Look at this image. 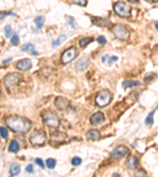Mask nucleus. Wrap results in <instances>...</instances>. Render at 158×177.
<instances>
[{"mask_svg": "<svg viewBox=\"0 0 158 177\" xmlns=\"http://www.w3.org/2000/svg\"><path fill=\"white\" fill-rule=\"evenodd\" d=\"M126 166L130 169H135L138 167V160L136 158V157H134V156H130V157L127 158L126 161Z\"/></svg>", "mask_w": 158, "mask_h": 177, "instance_id": "dca6fc26", "label": "nucleus"}, {"mask_svg": "<svg viewBox=\"0 0 158 177\" xmlns=\"http://www.w3.org/2000/svg\"><path fill=\"white\" fill-rule=\"evenodd\" d=\"M85 136H86L87 139L89 140H97L100 138V132L97 129H91L88 131Z\"/></svg>", "mask_w": 158, "mask_h": 177, "instance_id": "2eb2a0df", "label": "nucleus"}, {"mask_svg": "<svg viewBox=\"0 0 158 177\" xmlns=\"http://www.w3.org/2000/svg\"><path fill=\"white\" fill-rule=\"evenodd\" d=\"M21 167L18 164H12L10 167V173L12 176L17 175L20 173Z\"/></svg>", "mask_w": 158, "mask_h": 177, "instance_id": "4be33fe9", "label": "nucleus"}, {"mask_svg": "<svg viewBox=\"0 0 158 177\" xmlns=\"http://www.w3.org/2000/svg\"><path fill=\"white\" fill-rule=\"evenodd\" d=\"M4 32H5V35L7 38H10L11 36L12 33H13V30L10 25H7V26L4 28Z\"/></svg>", "mask_w": 158, "mask_h": 177, "instance_id": "7c9ffc66", "label": "nucleus"}, {"mask_svg": "<svg viewBox=\"0 0 158 177\" xmlns=\"http://www.w3.org/2000/svg\"><path fill=\"white\" fill-rule=\"evenodd\" d=\"M16 16V14L13 13L12 12H0V20H3V19L5 18L7 16Z\"/></svg>", "mask_w": 158, "mask_h": 177, "instance_id": "473e14b6", "label": "nucleus"}, {"mask_svg": "<svg viewBox=\"0 0 158 177\" xmlns=\"http://www.w3.org/2000/svg\"><path fill=\"white\" fill-rule=\"evenodd\" d=\"M141 84V82L138 80H125L123 82V88H133V87L139 86Z\"/></svg>", "mask_w": 158, "mask_h": 177, "instance_id": "aec40b11", "label": "nucleus"}, {"mask_svg": "<svg viewBox=\"0 0 158 177\" xmlns=\"http://www.w3.org/2000/svg\"><path fill=\"white\" fill-rule=\"evenodd\" d=\"M20 150V146H19L18 142L16 140H12L10 142V145H9L8 151L11 153H14V154H17L18 152Z\"/></svg>", "mask_w": 158, "mask_h": 177, "instance_id": "6ab92c4d", "label": "nucleus"}, {"mask_svg": "<svg viewBox=\"0 0 158 177\" xmlns=\"http://www.w3.org/2000/svg\"><path fill=\"white\" fill-rule=\"evenodd\" d=\"M127 1L133 4H138L139 2V0H127Z\"/></svg>", "mask_w": 158, "mask_h": 177, "instance_id": "4c0bfd02", "label": "nucleus"}, {"mask_svg": "<svg viewBox=\"0 0 158 177\" xmlns=\"http://www.w3.org/2000/svg\"><path fill=\"white\" fill-rule=\"evenodd\" d=\"M155 28H156V30L157 31V22H156V23H155Z\"/></svg>", "mask_w": 158, "mask_h": 177, "instance_id": "a19ab883", "label": "nucleus"}, {"mask_svg": "<svg viewBox=\"0 0 158 177\" xmlns=\"http://www.w3.org/2000/svg\"><path fill=\"white\" fill-rule=\"evenodd\" d=\"M25 170H26L27 172H28V173H32V172H33V165L32 164L28 165L26 166V168H25Z\"/></svg>", "mask_w": 158, "mask_h": 177, "instance_id": "e433bc0d", "label": "nucleus"}, {"mask_svg": "<svg viewBox=\"0 0 158 177\" xmlns=\"http://www.w3.org/2000/svg\"><path fill=\"white\" fill-rule=\"evenodd\" d=\"M93 41V37H84V38H82L80 40H79V44H80V46H82V48H84Z\"/></svg>", "mask_w": 158, "mask_h": 177, "instance_id": "5701e85b", "label": "nucleus"}, {"mask_svg": "<svg viewBox=\"0 0 158 177\" xmlns=\"http://www.w3.org/2000/svg\"><path fill=\"white\" fill-rule=\"evenodd\" d=\"M119 58L117 56H115V55H112V56H109L108 55H103L101 58V61L103 63L108 62V65H111L112 63H114L115 61H118Z\"/></svg>", "mask_w": 158, "mask_h": 177, "instance_id": "a211bd4d", "label": "nucleus"}, {"mask_svg": "<svg viewBox=\"0 0 158 177\" xmlns=\"http://www.w3.org/2000/svg\"><path fill=\"white\" fill-rule=\"evenodd\" d=\"M41 117L43 118V122L48 127H52V128H57L59 126V119L55 112L50 110H46L42 112Z\"/></svg>", "mask_w": 158, "mask_h": 177, "instance_id": "f03ea898", "label": "nucleus"}, {"mask_svg": "<svg viewBox=\"0 0 158 177\" xmlns=\"http://www.w3.org/2000/svg\"><path fill=\"white\" fill-rule=\"evenodd\" d=\"M67 20L68 24L70 25V26L72 28H74V29H77V28H78L76 23H75L74 18L73 17H71V16H67Z\"/></svg>", "mask_w": 158, "mask_h": 177, "instance_id": "c85d7f7f", "label": "nucleus"}, {"mask_svg": "<svg viewBox=\"0 0 158 177\" xmlns=\"http://www.w3.org/2000/svg\"><path fill=\"white\" fill-rule=\"evenodd\" d=\"M90 64V61L88 58L86 57H83V58H80L78 60V62L76 63L75 65V69H77V71L82 72L85 69H86L89 67Z\"/></svg>", "mask_w": 158, "mask_h": 177, "instance_id": "f8f14e48", "label": "nucleus"}, {"mask_svg": "<svg viewBox=\"0 0 158 177\" xmlns=\"http://www.w3.org/2000/svg\"><path fill=\"white\" fill-rule=\"evenodd\" d=\"M71 164L72 165L74 166L80 165L82 164V159H81L79 157L75 156V157H74L73 158L71 159Z\"/></svg>", "mask_w": 158, "mask_h": 177, "instance_id": "c756f323", "label": "nucleus"}, {"mask_svg": "<svg viewBox=\"0 0 158 177\" xmlns=\"http://www.w3.org/2000/svg\"><path fill=\"white\" fill-rule=\"evenodd\" d=\"M12 60H13V58H7V60H4V61H3V64H7V63L10 62V61H12Z\"/></svg>", "mask_w": 158, "mask_h": 177, "instance_id": "58836bf2", "label": "nucleus"}, {"mask_svg": "<svg viewBox=\"0 0 158 177\" xmlns=\"http://www.w3.org/2000/svg\"><path fill=\"white\" fill-rule=\"evenodd\" d=\"M112 33L116 38L122 40H126L130 37V31L126 26L123 25H116L112 27Z\"/></svg>", "mask_w": 158, "mask_h": 177, "instance_id": "39448f33", "label": "nucleus"}, {"mask_svg": "<svg viewBox=\"0 0 158 177\" xmlns=\"http://www.w3.org/2000/svg\"><path fill=\"white\" fill-rule=\"evenodd\" d=\"M112 98V93L108 90H103L97 94L95 98V103L100 107H104L111 103Z\"/></svg>", "mask_w": 158, "mask_h": 177, "instance_id": "7ed1b4c3", "label": "nucleus"}, {"mask_svg": "<svg viewBox=\"0 0 158 177\" xmlns=\"http://www.w3.org/2000/svg\"><path fill=\"white\" fill-rule=\"evenodd\" d=\"M69 105H70L69 100L66 98H63V97H57L55 100V106L59 110L66 109L68 107Z\"/></svg>", "mask_w": 158, "mask_h": 177, "instance_id": "ddd939ff", "label": "nucleus"}, {"mask_svg": "<svg viewBox=\"0 0 158 177\" xmlns=\"http://www.w3.org/2000/svg\"><path fill=\"white\" fill-rule=\"evenodd\" d=\"M154 112H155V110L151 111V112H150L148 114L147 117L145 118V123L146 125L152 126L153 124V123H154V121H153V115H154Z\"/></svg>", "mask_w": 158, "mask_h": 177, "instance_id": "b1692460", "label": "nucleus"}, {"mask_svg": "<svg viewBox=\"0 0 158 177\" xmlns=\"http://www.w3.org/2000/svg\"><path fill=\"white\" fill-rule=\"evenodd\" d=\"M16 67L18 69L21 70V71H28V70L31 69L33 67V63H32L31 60L28 58H24V59L18 61V63L16 64Z\"/></svg>", "mask_w": 158, "mask_h": 177, "instance_id": "9d476101", "label": "nucleus"}, {"mask_svg": "<svg viewBox=\"0 0 158 177\" xmlns=\"http://www.w3.org/2000/svg\"><path fill=\"white\" fill-rule=\"evenodd\" d=\"M67 37L66 35H63H63H60L56 40L52 42V46L53 47H57V46H60L63 42H65L67 40Z\"/></svg>", "mask_w": 158, "mask_h": 177, "instance_id": "412c9836", "label": "nucleus"}, {"mask_svg": "<svg viewBox=\"0 0 158 177\" xmlns=\"http://www.w3.org/2000/svg\"><path fill=\"white\" fill-rule=\"evenodd\" d=\"M72 2L77 4V5L82 6V7H85L87 3L86 0H70Z\"/></svg>", "mask_w": 158, "mask_h": 177, "instance_id": "72a5a7b5", "label": "nucleus"}, {"mask_svg": "<svg viewBox=\"0 0 158 177\" xmlns=\"http://www.w3.org/2000/svg\"><path fill=\"white\" fill-rule=\"evenodd\" d=\"M34 22H35V23L37 24V28L40 29V28L43 27V23H44V18H43V17H41V16H38V17H36Z\"/></svg>", "mask_w": 158, "mask_h": 177, "instance_id": "bb28decb", "label": "nucleus"}, {"mask_svg": "<svg viewBox=\"0 0 158 177\" xmlns=\"http://www.w3.org/2000/svg\"><path fill=\"white\" fill-rule=\"evenodd\" d=\"M0 136L3 139H7L8 137V131L5 127H0Z\"/></svg>", "mask_w": 158, "mask_h": 177, "instance_id": "2f4dec72", "label": "nucleus"}, {"mask_svg": "<svg viewBox=\"0 0 158 177\" xmlns=\"http://www.w3.org/2000/svg\"><path fill=\"white\" fill-rule=\"evenodd\" d=\"M67 138V135L64 134V133H60L58 132L55 135H54V139L52 138V140L55 141V142H60V141H63L64 139Z\"/></svg>", "mask_w": 158, "mask_h": 177, "instance_id": "393cba45", "label": "nucleus"}, {"mask_svg": "<svg viewBox=\"0 0 158 177\" xmlns=\"http://www.w3.org/2000/svg\"><path fill=\"white\" fill-rule=\"evenodd\" d=\"M22 81V76L20 73H13L7 75L4 79V84L7 88L18 86Z\"/></svg>", "mask_w": 158, "mask_h": 177, "instance_id": "20e7f679", "label": "nucleus"}, {"mask_svg": "<svg viewBox=\"0 0 158 177\" xmlns=\"http://www.w3.org/2000/svg\"><path fill=\"white\" fill-rule=\"evenodd\" d=\"M91 22L93 25L99 27H108V25H111L109 19L100 17H92Z\"/></svg>", "mask_w": 158, "mask_h": 177, "instance_id": "9b49d317", "label": "nucleus"}, {"mask_svg": "<svg viewBox=\"0 0 158 177\" xmlns=\"http://www.w3.org/2000/svg\"><path fill=\"white\" fill-rule=\"evenodd\" d=\"M10 43L13 46H18L20 43V38H19V36L18 33H15L13 34V36L11 37L10 39Z\"/></svg>", "mask_w": 158, "mask_h": 177, "instance_id": "a878e982", "label": "nucleus"}, {"mask_svg": "<svg viewBox=\"0 0 158 177\" xmlns=\"http://www.w3.org/2000/svg\"><path fill=\"white\" fill-rule=\"evenodd\" d=\"M114 10L115 13L122 17H129L130 16V12L131 9L130 7L126 5L123 2H117L116 3L114 4Z\"/></svg>", "mask_w": 158, "mask_h": 177, "instance_id": "423d86ee", "label": "nucleus"}, {"mask_svg": "<svg viewBox=\"0 0 158 177\" xmlns=\"http://www.w3.org/2000/svg\"><path fill=\"white\" fill-rule=\"evenodd\" d=\"M78 50L75 46H71V47L68 48L67 50L63 52V55L61 56V61L63 64L66 65L68 64L70 61H73L74 59L76 58V57L78 55Z\"/></svg>", "mask_w": 158, "mask_h": 177, "instance_id": "0eeeda50", "label": "nucleus"}, {"mask_svg": "<svg viewBox=\"0 0 158 177\" xmlns=\"http://www.w3.org/2000/svg\"><path fill=\"white\" fill-rule=\"evenodd\" d=\"M35 163L37 165L40 166V168H42V169L44 168V164H43V160H42L41 158H40V157H37V158L35 159Z\"/></svg>", "mask_w": 158, "mask_h": 177, "instance_id": "c9c22d12", "label": "nucleus"}, {"mask_svg": "<svg viewBox=\"0 0 158 177\" xmlns=\"http://www.w3.org/2000/svg\"><path fill=\"white\" fill-rule=\"evenodd\" d=\"M129 154V149L125 146H119L115 148L111 154V157L112 158L120 159L126 157Z\"/></svg>", "mask_w": 158, "mask_h": 177, "instance_id": "1a4fd4ad", "label": "nucleus"}, {"mask_svg": "<svg viewBox=\"0 0 158 177\" xmlns=\"http://www.w3.org/2000/svg\"><path fill=\"white\" fill-rule=\"evenodd\" d=\"M29 141L33 146H42L46 141V135L41 131H37L30 136Z\"/></svg>", "mask_w": 158, "mask_h": 177, "instance_id": "6e6552de", "label": "nucleus"}, {"mask_svg": "<svg viewBox=\"0 0 158 177\" xmlns=\"http://www.w3.org/2000/svg\"><path fill=\"white\" fill-rule=\"evenodd\" d=\"M46 165L48 169H52L55 167V165H56V160L53 158H48L46 160Z\"/></svg>", "mask_w": 158, "mask_h": 177, "instance_id": "cd10ccee", "label": "nucleus"}, {"mask_svg": "<svg viewBox=\"0 0 158 177\" xmlns=\"http://www.w3.org/2000/svg\"><path fill=\"white\" fill-rule=\"evenodd\" d=\"M104 121V115L101 112H97L93 113L90 117V123L93 125H98Z\"/></svg>", "mask_w": 158, "mask_h": 177, "instance_id": "4468645a", "label": "nucleus"}, {"mask_svg": "<svg viewBox=\"0 0 158 177\" xmlns=\"http://www.w3.org/2000/svg\"><path fill=\"white\" fill-rule=\"evenodd\" d=\"M0 96H1V93H0Z\"/></svg>", "mask_w": 158, "mask_h": 177, "instance_id": "79ce46f5", "label": "nucleus"}, {"mask_svg": "<svg viewBox=\"0 0 158 177\" xmlns=\"http://www.w3.org/2000/svg\"><path fill=\"white\" fill-rule=\"evenodd\" d=\"M6 124L14 132L26 133L31 128V123L20 116H10L6 119Z\"/></svg>", "mask_w": 158, "mask_h": 177, "instance_id": "f257e3e1", "label": "nucleus"}, {"mask_svg": "<svg viewBox=\"0 0 158 177\" xmlns=\"http://www.w3.org/2000/svg\"><path fill=\"white\" fill-rule=\"evenodd\" d=\"M21 49L23 51L28 52V53L31 54L33 55H38V53H37L35 49V46H34V45L32 44V43H26V44L23 45L21 47Z\"/></svg>", "mask_w": 158, "mask_h": 177, "instance_id": "f3484780", "label": "nucleus"}, {"mask_svg": "<svg viewBox=\"0 0 158 177\" xmlns=\"http://www.w3.org/2000/svg\"><path fill=\"white\" fill-rule=\"evenodd\" d=\"M145 2H149V3H153L155 2V0H145Z\"/></svg>", "mask_w": 158, "mask_h": 177, "instance_id": "ea45409f", "label": "nucleus"}, {"mask_svg": "<svg viewBox=\"0 0 158 177\" xmlns=\"http://www.w3.org/2000/svg\"><path fill=\"white\" fill-rule=\"evenodd\" d=\"M97 42H98L99 44L104 45L105 43H107V40L104 36H98V38H97Z\"/></svg>", "mask_w": 158, "mask_h": 177, "instance_id": "f704fd0d", "label": "nucleus"}]
</instances>
